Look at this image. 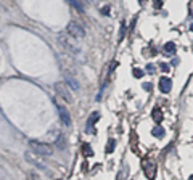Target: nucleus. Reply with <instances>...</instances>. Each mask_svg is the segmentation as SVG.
Here are the masks:
<instances>
[{
    "label": "nucleus",
    "mask_w": 193,
    "mask_h": 180,
    "mask_svg": "<svg viewBox=\"0 0 193 180\" xmlns=\"http://www.w3.org/2000/svg\"><path fill=\"white\" fill-rule=\"evenodd\" d=\"M66 84L71 87V89L74 90V92H79V89H81V85H79V82L74 79V77H71V76H66Z\"/></svg>",
    "instance_id": "nucleus-8"
},
{
    "label": "nucleus",
    "mask_w": 193,
    "mask_h": 180,
    "mask_svg": "<svg viewBox=\"0 0 193 180\" xmlns=\"http://www.w3.org/2000/svg\"><path fill=\"white\" fill-rule=\"evenodd\" d=\"M124 34H126V24L122 23V24H121V31H119V40L124 39Z\"/></svg>",
    "instance_id": "nucleus-15"
},
{
    "label": "nucleus",
    "mask_w": 193,
    "mask_h": 180,
    "mask_svg": "<svg viewBox=\"0 0 193 180\" xmlns=\"http://www.w3.org/2000/svg\"><path fill=\"white\" fill-rule=\"evenodd\" d=\"M153 119H154V122L159 124L163 121V113L159 111V109H154V111H153Z\"/></svg>",
    "instance_id": "nucleus-12"
},
{
    "label": "nucleus",
    "mask_w": 193,
    "mask_h": 180,
    "mask_svg": "<svg viewBox=\"0 0 193 180\" xmlns=\"http://www.w3.org/2000/svg\"><path fill=\"white\" fill-rule=\"evenodd\" d=\"M143 89L147 92H150V90H151V84H143Z\"/></svg>",
    "instance_id": "nucleus-22"
},
{
    "label": "nucleus",
    "mask_w": 193,
    "mask_h": 180,
    "mask_svg": "<svg viewBox=\"0 0 193 180\" xmlns=\"http://www.w3.org/2000/svg\"><path fill=\"white\" fill-rule=\"evenodd\" d=\"M55 92L58 93V96H61L66 103H73L74 101V96L71 93V87L68 84H63V82H56L55 84Z\"/></svg>",
    "instance_id": "nucleus-2"
},
{
    "label": "nucleus",
    "mask_w": 193,
    "mask_h": 180,
    "mask_svg": "<svg viewBox=\"0 0 193 180\" xmlns=\"http://www.w3.org/2000/svg\"><path fill=\"white\" fill-rule=\"evenodd\" d=\"M151 133H153V137H156V138H163L166 132H164V129H163V127H159V126H158V127H154L153 130H151Z\"/></svg>",
    "instance_id": "nucleus-11"
},
{
    "label": "nucleus",
    "mask_w": 193,
    "mask_h": 180,
    "mask_svg": "<svg viewBox=\"0 0 193 180\" xmlns=\"http://www.w3.org/2000/svg\"><path fill=\"white\" fill-rule=\"evenodd\" d=\"M68 2L71 3L77 11H81V13L84 11V2H82V0H68Z\"/></svg>",
    "instance_id": "nucleus-10"
},
{
    "label": "nucleus",
    "mask_w": 193,
    "mask_h": 180,
    "mask_svg": "<svg viewBox=\"0 0 193 180\" xmlns=\"http://www.w3.org/2000/svg\"><path fill=\"white\" fill-rule=\"evenodd\" d=\"M171 89H172L171 77H161V79H159V90H161L163 93H169Z\"/></svg>",
    "instance_id": "nucleus-5"
},
{
    "label": "nucleus",
    "mask_w": 193,
    "mask_h": 180,
    "mask_svg": "<svg viewBox=\"0 0 193 180\" xmlns=\"http://www.w3.org/2000/svg\"><path fill=\"white\" fill-rule=\"evenodd\" d=\"M132 72H134V77H135V79H140V77H143V71H142V69H139V68H135Z\"/></svg>",
    "instance_id": "nucleus-14"
},
{
    "label": "nucleus",
    "mask_w": 193,
    "mask_h": 180,
    "mask_svg": "<svg viewBox=\"0 0 193 180\" xmlns=\"http://www.w3.org/2000/svg\"><path fill=\"white\" fill-rule=\"evenodd\" d=\"M143 170H145V175L148 177V180H153L156 177V166L153 163H143Z\"/></svg>",
    "instance_id": "nucleus-6"
},
{
    "label": "nucleus",
    "mask_w": 193,
    "mask_h": 180,
    "mask_svg": "<svg viewBox=\"0 0 193 180\" xmlns=\"http://www.w3.org/2000/svg\"><path fill=\"white\" fill-rule=\"evenodd\" d=\"M163 53L164 55H174L176 53V44L174 42H166L163 47Z\"/></svg>",
    "instance_id": "nucleus-7"
},
{
    "label": "nucleus",
    "mask_w": 193,
    "mask_h": 180,
    "mask_svg": "<svg viewBox=\"0 0 193 180\" xmlns=\"http://www.w3.org/2000/svg\"><path fill=\"white\" fill-rule=\"evenodd\" d=\"M191 31H193V24H191Z\"/></svg>",
    "instance_id": "nucleus-26"
},
{
    "label": "nucleus",
    "mask_w": 193,
    "mask_h": 180,
    "mask_svg": "<svg viewBox=\"0 0 193 180\" xmlns=\"http://www.w3.org/2000/svg\"><path fill=\"white\" fill-rule=\"evenodd\" d=\"M147 72H150V74H153V72H154V66H153V64H148V66H147Z\"/></svg>",
    "instance_id": "nucleus-19"
},
{
    "label": "nucleus",
    "mask_w": 193,
    "mask_h": 180,
    "mask_svg": "<svg viewBox=\"0 0 193 180\" xmlns=\"http://www.w3.org/2000/svg\"><path fill=\"white\" fill-rule=\"evenodd\" d=\"M29 148H31L32 151H34V154L42 156V158H45V156H51V154H53V148H51L48 143H44V142L31 140V142H29Z\"/></svg>",
    "instance_id": "nucleus-1"
},
{
    "label": "nucleus",
    "mask_w": 193,
    "mask_h": 180,
    "mask_svg": "<svg viewBox=\"0 0 193 180\" xmlns=\"http://www.w3.org/2000/svg\"><path fill=\"white\" fill-rule=\"evenodd\" d=\"M101 13H103V15H110V7H103Z\"/></svg>",
    "instance_id": "nucleus-20"
},
{
    "label": "nucleus",
    "mask_w": 193,
    "mask_h": 180,
    "mask_svg": "<svg viewBox=\"0 0 193 180\" xmlns=\"http://www.w3.org/2000/svg\"><path fill=\"white\" fill-rule=\"evenodd\" d=\"M56 108H58V116H60V121L63 122V126L69 127V126H71V117H69V113L66 111V108H63L61 105H56Z\"/></svg>",
    "instance_id": "nucleus-4"
},
{
    "label": "nucleus",
    "mask_w": 193,
    "mask_h": 180,
    "mask_svg": "<svg viewBox=\"0 0 193 180\" xmlns=\"http://www.w3.org/2000/svg\"><path fill=\"white\" fill-rule=\"evenodd\" d=\"M84 150H86V156H92V150H90V146H89V145H84Z\"/></svg>",
    "instance_id": "nucleus-18"
},
{
    "label": "nucleus",
    "mask_w": 193,
    "mask_h": 180,
    "mask_svg": "<svg viewBox=\"0 0 193 180\" xmlns=\"http://www.w3.org/2000/svg\"><path fill=\"white\" fill-rule=\"evenodd\" d=\"M159 69H161L163 72H167V71H169V66H167V63H161V64H159Z\"/></svg>",
    "instance_id": "nucleus-17"
},
{
    "label": "nucleus",
    "mask_w": 193,
    "mask_h": 180,
    "mask_svg": "<svg viewBox=\"0 0 193 180\" xmlns=\"http://www.w3.org/2000/svg\"><path fill=\"white\" fill-rule=\"evenodd\" d=\"M66 32L71 35L73 39H76V40H81V39H84V35H86V29H84V27L79 24V23H76V21L68 23Z\"/></svg>",
    "instance_id": "nucleus-3"
},
{
    "label": "nucleus",
    "mask_w": 193,
    "mask_h": 180,
    "mask_svg": "<svg viewBox=\"0 0 193 180\" xmlns=\"http://www.w3.org/2000/svg\"><path fill=\"white\" fill-rule=\"evenodd\" d=\"M188 180H193V175H190V177H188Z\"/></svg>",
    "instance_id": "nucleus-25"
},
{
    "label": "nucleus",
    "mask_w": 193,
    "mask_h": 180,
    "mask_svg": "<svg viewBox=\"0 0 193 180\" xmlns=\"http://www.w3.org/2000/svg\"><path fill=\"white\" fill-rule=\"evenodd\" d=\"M177 63H179V58H174V59H172V63H171V64H174V66H176V64H177Z\"/></svg>",
    "instance_id": "nucleus-24"
},
{
    "label": "nucleus",
    "mask_w": 193,
    "mask_h": 180,
    "mask_svg": "<svg viewBox=\"0 0 193 180\" xmlns=\"http://www.w3.org/2000/svg\"><path fill=\"white\" fill-rule=\"evenodd\" d=\"M114 146H116V142H114V140H110V143H108V146H106V153H108V154L113 153Z\"/></svg>",
    "instance_id": "nucleus-13"
},
{
    "label": "nucleus",
    "mask_w": 193,
    "mask_h": 180,
    "mask_svg": "<svg viewBox=\"0 0 193 180\" xmlns=\"http://www.w3.org/2000/svg\"><path fill=\"white\" fill-rule=\"evenodd\" d=\"M32 178H34V180H42V178H40L37 174H32Z\"/></svg>",
    "instance_id": "nucleus-23"
},
{
    "label": "nucleus",
    "mask_w": 193,
    "mask_h": 180,
    "mask_svg": "<svg viewBox=\"0 0 193 180\" xmlns=\"http://www.w3.org/2000/svg\"><path fill=\"white\" fill-rule=\"evenodd\" d=\"M98 117H100V113H92L90 119L87 121V132H92V127H93V124L98 121Z\"/></svg>",
    "instance_id": "nucleus-9"
},
{
    "label": "nucleus",
    "mask_w": 193,
    "mask_h": 180,
    "mask_svg": "<svg viewBox=\"0 0 193 180\" xmlns=\"http://www.w3.org/2000/svg\"><path fill=\"white\" fill-rule=\"evenodd\" d=\"M161 5H163V0H154V7L156 8H159Z\"/></svg>",
    "instance_id": "nucleus-21"
},
{
    "label": "nucleus",
    "mask_w": 193,
    "mask_h": 180,
    "mask_svg": "<svg viewBox=\"0 0 193 180\" xmlns=\"http://www.w3.org/2000/svg\"><path fill=\"white\" fill-rule=\"evenodd\" d=\"M56 146H60V148H64V137H60L58 140H56Z\"/></svg>",
    "instance_id": "nucleus-16"
}]
</instances>
